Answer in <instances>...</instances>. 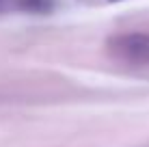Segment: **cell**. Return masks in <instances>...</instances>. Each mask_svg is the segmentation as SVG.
Returning <instances> with one entry per match:
<instances>
[{
  "label": "cell",
  "mask_w": 149,
  "mask_h": 147,
  "mask_svg": "<svg viewBox=\"0 0 149 147\" xmlns=\"http://www.w3.org/2000/svg\"><path fill=\"white\" fill-rule=\"evenodd\" d=\"M110 2H121V0H110Z\"/></svg>",
  "instance_id": "7a4b0ae2"
},
{
  "label": "cell",
  "mask_w": 149,
  "mask_h": 147,
  "mask_svg": "<svg viewBox=\"0 0 149 147\" xmlns=\"http://www.w3.org/2000/svg\"><path fill=\"white\" fill-rule=\"evenodd\" d=\"M108 48L123 63H149V35L145 33L117 35L108 41Z\"/></svg>",
  "instance_id": "6da1fadb"
},
{
  "label": "cell",
  "mask_w": 149,
  "mask_h": 147,
  "mask_svg": "<svg viewBox=\"0 0 149 147\" xmlns=\"http://www.w3.org/2000/svg\"><path fill=\"white\" fill-rule=\"evenodd\" d=\"M0 2H2V0H0Z\"/></svg>",
  "instance_id": "3957f363"
}]
</instances>
